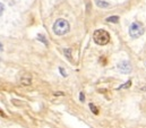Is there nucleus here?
I'll use <instances>...</instances> for the list:
<instances>
[{"label": "nucleus", "mask_w": 146, "mask_h": 128, "mask_svg": "<svg viewBox=\"0 0 146 128\" xmlns=\"http://www.w3.org/2000/svg\"><path fill=\"white\" fill-rule=\"evenodd\" d=\"M69 23L65 19H58L53 25V32L57 35H65L69 32Z\"/></svg>", "instance_id": "obj_1"}, {"label": "nucleus", "mask_w": 146, "mask_h": 128, "mask_svg": "<svg viewBox=\"0 0 146 128\" xmlns=\"http://www.w3.org/2000/svg\"><path fill=\"white\" fill-rule=\"evenodd\" d=\"M93 40L96 44L99 45H104L107 43H109L110 35L109 33L104 30H96L93 34Z\"/></svg>", "instance_id": "obj_2"}, {"label": "nucleus", "mask_w": 146, "mask_h": 128, "mask_svg": "<svg viewBox=\"0 0 146 128\" xmlns=\"http://www.w3.org/2000/svg\"><path fill=\"white\" fill-rule=\"evenodd\" d=\"M144 33V26L142 25V23H138V22H135L130 25L129 27V34L133 39H136V37H139L142 34Z\"/></svg>", "instance_id": "obj_3"}, {"label": "nucleus", "mask_w": 146, "mask_h": 128, "mask_svg": "<svg viewBox=\"0 0 146 128\" xmlns=\"http://www.w3.org/2000/svg\"><path fill=\"white\" fill-rule=\"evenodd\" d=\"M118 69H119L121 73H123V74H128V73L131 71V65L129 64L128 61L123 60V61H120V63L118 64Z\"/></svg>", "instance_id": "obj_4"}, {"label": "nucleus", "mask_w": 146, "mask_h": 128, "mask_svg": "<svg viewBox=\"0 0 146 128\" xmlns=\"http://www.w3.org/2000/svg\"><path fill=\"white\" fill-rule=\"evenodd\" d=\"M31 83H32V81H31V77L29 76H25V77H22L21 78V84L22 85H24V86H29V85H31Z\"/></svg>", "instance_id": "obj_5"}, {"label": "nucleus", "mask_w": 146, "mask_h": 128, "mask_svg": "<svg viewBox=\"0 0 146 128\" xmlns=\"http://www.w3.org/2000/svg\"><path fill=\"white\" fill-rule=\"evenodd\" d=\"M96 5L101 8H108L109 7V3L108 2H104V1H101V0H98L96 1Z\"/></svg>", "instance_id": "obj_6"}, {"label": "nucleus", "mask_w": 146, "mask_h": 128, "mask_svg": "<svg viewBox=\"0 0 146 128\" xmlns=\"http://www.w3.org/2000/svg\"><path fill=\"white\" fill-rule=\"evenodd\" d=\"M107 22H110V23H118V22H119V16H111L109 18H107Z\"/></svg>", "instance_id": "obj_7"}, {"label": "nucleus", "mask_w": 146, "mask_h": 128, "mask_svg": "<svg viewBox=\"0 0 146 128\" xmlns=\"http://www.w3.org/2000/svg\"><path fill=\"white\" fill-rule=\"evenodd\" d=\"M37 39H38V40H41V41H42V42H43L45 45L48 44V40H46V39H45V37H44L42 34H37Z\"/></svg>", "instance_id": "obj_8"}, {"label": "nucleus", "mask_w": 146, "mask_h": 128, "mask_svg": "<svg viewBox=\"0 0 146 128\" xmlns=\"http://www.w3.org/2000/svg\"><path fill=\"white\" fill-rule=\"evenodd\" d=\"M90 108H91V110H92L95 115H98V113H99V111H98V109L95 108V105H94V104H92V103H91V104H90Z\"/></svg>", "instance_id": "obj_9"}, {"label": "nucleus", "mask_w": 146, "mask_h": 128, "mask_svg": "<svg viewBox=\"0 0 146 128\" xmlns=\"http://www.w3.org/2000/svg\"><path fill=\"white\" fill-rule=\"evenodd\" d=\"M64 52H65V55H66V56H67V57H68V58H69V59L72 60V55H70V50H68V49H67V50H64Z\"/></svg>", "instance_id": "obj_10"}, {"label": "nucleus", "mask_w": 146, "mask_h": 128, "mask_svg": "<svg viewBox=\"0 0 146 128\" xmlns=\"http://www.w3.org/2000/svg\"><path fill=\"white\" fill-rule=\"evenodd\" d=\"M2 13H3V5L0 3V16L2 15Z\"/></svg>", "instance_id": "obj_11"}, {"label": "nucleus", "mask_w": 146, "mask_h": 128, "mask_svg": "<svg viewBox=\"0 0 146 128\" xmlns=\"http://www.w3.org/2000/svg\"><path fill=\"white\" fill-rule=\"evenodd\" d=\"M60 73L62 74V76H66V75H67V74H66V71L64 70V68H60Z\"/></svg>", "instance_id": "obj_12"}, {"label": "nucleus", "mask_w": 146, "mask_h": 128, "mask_svg": "<svg viewBox=\"0 0 146 128\" xmlns=\"http://www.w3.org/2000/svg\"><path fill=\"white\" fill-rule=\"evenodd\" d=\"M80 101H84V94L80 93Z\"/></svg>", "instance_id": "obj_13"}, {"label": "nucleus", "mask_w": 146, "mask_h": 128, "mask_svg": "<svg viewBox=\"0 0 146 128\" xmlns=\"http://www.w3.org/2000/svg\"><path fill=\"white\" fill-rule=\"evenodd\" d=\"M54 95H64V93H60V92H58V93H54Z\"/></svg>", "instance_id": "obj_14"}, {"label": "nucleus", "mask_w": 146, "mask_h": 128, "mask_svg": "<svg viewBox=\"0 0 146 128\" xmlns=\"http://www.w3.org/2000/svg\"><path fill=\"white\" fill-rule=\"evenodd\" d=\"M1 51H2V44L0 43V52H1Z\"/></svg>", "instance_id": "obj_15"}]
</instances>
